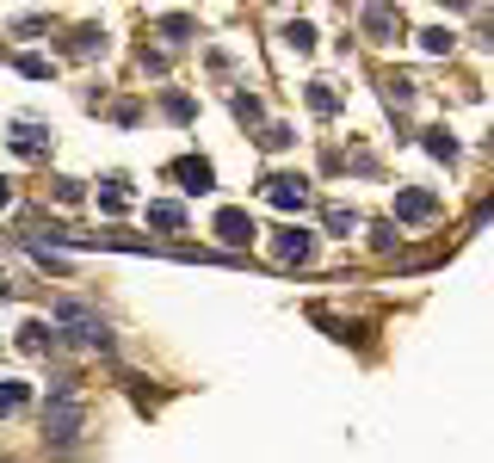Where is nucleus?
<instances>
[{
	"label": "nucleus",
	"instance_id": "nucleus-13",
	"mask_svg": "<svg viewBox=\"0 0 494 463\" xmlns=\"http://www.w3.org/2000/svg\"><path fill=\"white\" fill-rule=\"evenodd\" d=\"M19 346H25V353H43V346H50V327H43V321H25V327H19Z\"/></svg>",
	"mask_w": 494,
	"mask_h": 463
},
{
	"label": "nucleus",
	"instance_id": "nucleus-19",
	"mask_svg": "<svg viewBox=\"0 0 494 463\" xmlns=\"http://www.w3.org/2000/svg\"><path fill=\"white\" fill-rule=\"evenodd\" d=\"M235 118H242V124H260V99H253V93H235Z\"/></svg>",
	"mask_w": 494,
	"mask_h": 463
},
{
	"label": "nucleus",
	"instance_id": "nucleus-15",
	"mask_svg": "<svg viewBox=\"0 0 494 463\" xmlns=\"http://www.w3.org/2000/svg\"><path fill=\"white\" fill-rule=\"evenodd\" d=\"M426 155H439V161H458V143H451L445 130H432V137H426Z\"/></svg>",
	"mask_w": 494,
	"mask_h": 463
},
{
	"label": "nucleus",
	"instance_id": "nucleus-7",
	"mask_svg": "<svg viewBox=\"0 0 494 463\" xmlns=\"http://www.w3.org/2000/svg\"><path fill=\"white\" fill-rule=\"evenodd\" d=\"M174 179H185V192H211V185H216L211 161H198V155H185V161H174Z\"/></svg>",
	"mask_w": 494,
	"mask_h": 463
},
{
	"label": "nucleus",
	"instance_id": "nucleus-12",
	"mask_svg": "<svg viewBox=\"0 0 494 463\" xmlns=\"http://www.w3.org/2000/svg\"><path fill=\"white\" fill-rule=\"evenodd\" d=\"M284 43H290V50H316V25H309V19H290V25H284Z\"/></svg>",
	"mask_w": 494,
	"mask_h": 463
},
{
	"label": "nucleus",
	"instance_id": "nucleus-20",
	"mask_svg": "<svg viewBox=\"0 0 494 463\" xmlns=\"http://www.w3.org/2000/svg\"><path fill=\"white\" fill-rule=\"evenodd\" d=\"M69 50H74V56H93V50H100V32H74Z\"/></svg>",
	"mask_w": 494,
	"mask_h": 463
},
{
	"label": "nucleus",
	"instance_id": "nucleus-2",
	"mask_svg": "<svg viewBox=\"0 0 494 463\" xmlns=\"http://www.w3.org/2000/svg\"><path fill=\"white\" fill-rule=\"evenodd\" d=\"M43 432H50V439H74V432H81V402H74L69 390H56V402L43 408Z\"/></svg>",
	"mask_w": 494,
	"mask_h": 463
},
{
	"label": "nucleus",
	"instance_id": "nucleus-8",
	"mask_svg": "<svg viewBox=\"0 0 494 463\" xmlns=\"http://www.w3.org/2000/svg\"><path fill=\"white\" fill-rule=\"evenodd\" d=\"M13 148H19L25 161H37V155L50 148V130H43V124H19V130H13Z\"/></svg>",
	"mask_w": 494,
	"mask_h": 463
},
{
	"label": "nucleus",
	"instance_id": "nucleus-3",
	"mask_svg": "<svg viewBox=\"0 0 494 463\" xmlns=\"http://www.w3.org/2000/svg\"><path fill=\"white\" fill-rule=\"evenodd\" d=\"M266 198H272V211H303V204H309V179H303V174L266 179Z\"/></svg>",
	"mask_w": 494,
	"mask_h": 463
},
{
	"label": "nucleus",
	"instance_id": "nucleus-9",
	"mask_svg": "<svg viewBox=\"0 0 494 463\" xmlns=\"http://www.w3.org/2000/svg\"><path fill=\"white\" fill-rule=\"evenodd\" d=\"M395 25H402V19H395V6H365V32L377 37V43H384Z\"/></svg>",
	"mask_w": 494,
	"mask_h": 463
},
{
	"label": "nucleus",
	"instance_id": "nucleus-24",
	"mask_svg": "<svg viewBox=\"0 0 494 463\" xmlns=\"http://www.w3.org/2000/svg\"><path fill=\"white\" fill-rule=\"evenodd\" d=\"M6 204H13V185H6V179H0V211H6Z\"/></svg>",
	"mask_w": 494,
	"mask_h": 463
},
{
	"label": "nucleus",
	"instance_id": "nucleus-5",
	"mask_svg": "<svg viewBox=\"0 0 494 463\" xmlns=\"http://www.w3.org/2000/svg\"><path fill=\"white\" fill-rule=\"evenodd\" d=\"M272 248H279V260H297V266H303V260L316 253V235H309V229H279Z\"/></svg>",
	"mask_w": 494,
	"mask_h": 463
},
{
	"label": "nucleus",
	"instance_id": "nucleus-14",
	"mask_svg": "<svg viewBox=\"0 0 494 463\" xmlns=\"http://www.w3.org/2000/svg\"><path fill=\"white\" fill-rule=\"evenodd\" d=\"M421 50H426V56H445V50H451V32H445V25H426V32H421Z\"/></svg>",
	"mask_w": 494,
	"mask_h": 463
},
{
	"label": "nucleus",
	"instance_id": "nucleus-18",
	"mask_svg": "<svg viewBox=\"0 0 494 463\" xmlns=\"http://www.w3.org/2000/svg\"><path fill=\"white\" fill-rule=\"evenodd\" d=\"M161 32H167V43H185V32H192V19H185V13H174V19H161Z\"/></svg>",
	"mask_w": 494,
	"mask_h": 463
},
{
	"label": "nucleus",
	"instance_id": "nucleus-17",
	"mask_svg": "<svg viewBox=\"0 0 494 463\" xmlns=\"http://www.w3.org/2000/svg\"><path fill=\"white\" fill-rule=\"evenodd\" d=\"M358 216L347 211V204H328V229H334V235H347V229H353Z\"/></svg>",
	"mask_w": 494,
	"mask_h": 463
},
{
	"label": "nucleus",
	"instance_id": "nucleus-10",
	"mask_svg": "<svg viewBox=\"0 0 494 463\" xmlns=\"http://www.w3.org/2000/svg\"><path fill=\"white\" fill-rule=\"evenodd\" d=\"M25 402H32V390H25L19 377H6V383H0V414H19Z\"/></svg>",
	"mask_w": 494,
	"mask_h": 463
},
{
	"label": "nucleus",
	"instance_id": "nucleus-6",
	"mask_svg": "<svg viewBox=\"0 0 494 463\" xmlns=\"http://www.w3.org/2000/svg\"><path fill=\"white\" fill-rule=\"evenodd\" d=\"M395 216L402 222H426V216H439V198L432 192H395Z\"/></svg>",
	"mask_w": 494,
	"mask_h": 463
},
{
	"label": "nucleus",
	"instance_id": "nucleus-16",
	"mask_svg": "<svg viewBox=\"0 0 494 463\" xmlns=\"http://www.w3.org/2000/svg\"><path fill=\"white\" fill-rule=\"evenodd\" d=\"M384 93H389V106H408V99H414V80H408V74H395Z\"/></svg>",
	"mask_w": 494,
	"mask_h": 463
},
{
	"label": "nucleus",
	"instance_id": "nucleus-1",
	"mask_svg": "<svg viewBox=\"0 0 494 463\" xmlns=\"http://www.w3.org/2000/svg\"><path fill=\"white\" fill-rule=\"evenodd\" d=\"M56 321H69V327H74V340H81V346H100V353L111 346L106 321H93L87 309H81V303H56Z\"/></svg>",
	"mask_w": 494,
	"mask_h": 463
},
{
	"label": "nucleus",
	"instance_id": "nucleus-11",
	"mask_svg": "<svg viewBox=\"0 0 494 463\" xmlns=\"http://www.w3.org/2000/svg\"><path fill=\"white\" fill-rule=\"evenodd\" d=\"M148 222L174 235V229H185V211H179V204H148Z\"/></svg>",
	"mask_w": 494,
	"mask_h": 463
},
{
	"label": "nucleus",
	"instance_id": "nucleus-23",
	"mask_svg": "<svg viewBox=\"0 0 494 463\" xmlns=\"http://www.w3.org/2000/svg\"><path fill=\"white\" fill-rule=\"evenodd\" d=\"M309 106H316V111H334V93H328V80H316V87H309Z\"/></svg>",
	"mask_w": 494,
	"mask_h": 463
},
{
	"label": "nucleus",
	"instance_id": "nucleus-4",
	"mask_svg": "<svg viewBox=\"0 0 494 463\" xmlns=\"http://www.w3.org/2000/svg\"><path fill=\"white\" fill-rule=\"evenodd\" d=\"M216 235H223L229 248H247L260 229H253V216H247V211H216Z\"/></svg>",
	"mask_w": 494,
	"mask_h": 463
},
{
	"label": "nucleus",
	"instance_id": "nucleus-22",
	"mask_svg": "<svg viewBox=\"0 0 494 463\" xmlns=\"http://www.w3.org/2000/svg\"><path fill=\"white\" fill-rule=\"evenodd\" d=\"M124 204H130V198H124L118 185H106V192H100V211H111V216H118V211H124Z\"/></svg>",
	"mask_w": 494,
	"mask_h": 463
},
{
	"label": "nucleus",
	"instance_id": "nucleus-21",
	"mask_svg": "<svg viewBox=\"0 0 494 463\" xmlns=\"http://www.w3.org/2000/svg\"><path fill=\"white\" fill-rule=\"evenodd\" d=\"M19 74H25V80H43L50 62H43V56H19Z\"/></svg>",
	"mask_w": 494,
	"mask_h": 463
}]
</instances>
